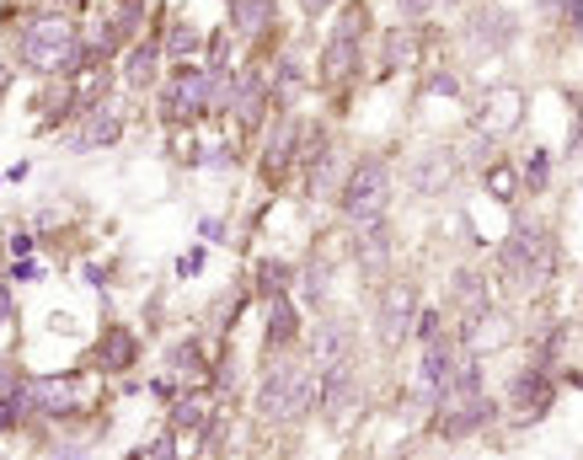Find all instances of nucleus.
I'll list each match as a JSON object with an SVG mask.
<instances>
[{"mask_svg":"<svg viewBox=\"0 0 583 460\" xmlns=\"http://www.w3.org/2000/svg\"><path fill=\"white\" fill-rule=\"evenodd\" d=\"M439 332H444V311L439 305H418V316H412V337L428 343V337H439Z\"/></svg>","mask_w":583,"mask_h":460,"instance_id":"obj_33","label":"nucleus"},{"mask_svg":"<svg viewBox=\"0 0 583 460\" xmlns=\"http://www.w3.org/2000/svg\"><path fill=\"white\" fill-rule=\"evenodd\" d=\"M273 22V0H230V27L236 38H263Z\"/></svg>","mask_w":583,"mask_h":460,"instance_id":"obj_26","label":"nucleus"},{"mask_svg":"<svg viewBox=\"0 0 583 460\" xmlns=\"http://www.w3.org/2000/svg\"><path fill=\"white\" fill-rule=\"evenodd\" d=\"M482 305H493V289H487V279L477 268H455L450 273V311H460V321L477 316Z\"/></svg>","mask_w":583,"mask_h":460,"instance_id":"obj_22","label":"nucleus"},{"mask_svg":"<svg viewBox=\"0 0 583 460\" xmlns=\"http://www.w3.org/2000/svg\"><path fill=\"white\" fill-rule=\"evenodd\" d=\"M161 75V43H134L129 59H124V81L129 91H150Z\"/></svg>","mask_w":583,"mask_h":460,"instance_id":"obj_24","label":"nucleus"},{"mask_svg":"<svg viewBox=\"0 0 583 460\" xmlns=\"http://www.w3.org/2000/svg\"><path fill=\"white\" fill-rule=\"evenodd\" d=\"M0 321H11V289L0 284Z\"/></svg>","mask_w":583,"mask_h":460,"instance_id":"obj_42","label":"nucleus"},{"mask_svg":"<svg viewBox=\"0 0 583 460\" xmlns=\"http://www.w3.org/2000/svg\"><path fill=\"white\" fill-rule=\"evenodd\" d=\"M519 38V11L514 6H477L466 22L471 54H509Z\"/></svg>","mask_w":583,"mask_h":460,"instance_id":"obj_10","label":"nucleus"},{"mask_svg":"<svg viewBox=\"0 0 583 460\" xmlns=\"http://www.w3.org/2000/svg\"><path fill=\"white\" fill-rule=\"evenodd\" d=\"M354 407H359V364H354V354L337 359V364H321L316 370V412L327 423H343Z\"/></svg>","mask_w":583,"mask_h":460,"instance_id":"obj_7","label":"nucleus"},{"mask_svg":"<svg viewBox=\"0 0 583 460\" xmlns=\"http://www.w3.org/2000/svg\"><path fill=\"white\" fill-rule=\"evenodd\" d=\"M198 273H204V247H193V252L177 257V279H198Z\"/></svg>","mask_w":583,"mask_h":460,"instance_id":"obj_35","label":"nucleus"},{"mask_svg":"<svg viewBox=\"0 0 583 460\" xmlns=\"http://www.w3.org/2000/svg\"><path fill=\"white\" fill-rule=\"evenodd\" d=\"M364 38H370V6L364 0H348L332 22V38L321 49V81L327 86H348L364 65Z\"/></svg>","mask_w":583,"mask_h":460,"instance_id":"obj_5","label":"nucleus"},{"mask_svg":"<svg viewBox=\"0 0 583 460\" xmlns=\"http://www.w3.org/2000/svg\"><path fill=\"white\" fill-rule=\"evenodd\" d=\"M551 402H557V386H551V370H541V364H530V370H519L509 380V412H514L519 428L546 418Z\"/></svg>","mask_w":583,"mask_h":460,"instance_id":"obj_12","label":"nucleus"},{"mask_svg":"<svg viewBox=\"0 0 583 460\" xmlns=\"http://www.w3.org/2000/svg\"><path fill=\"white\" fill-rule=\"evenodd\" d=\"M412 316H418V289L407 279H391L380 289V305H375V337L380 348H402L412 337Z\"/></svg>","mask_w":583,"mask_h":460,"instance_id":"obj_8","label":"nucleus"},{"mask_svg":"<svg viewBox=\"0 0 583 460\" xmlns=\"http://www.w3.org/2000/svg\"><path fill=\"white\" fill-rule=\"evenodd\" d=\"M166 375H172L177 386H204V380H209V359H204V348H198L193 337H188V343H177L172 354H166Z\"/></svg>","mask_w":583,"mask_h":460,"instance_id":"obj_23","label":"nucleus"},{"mask_svg":"<svg viewBox=\"0 0 583 460\" xmlns=\"http://www.w3.org/2000/svg\"><path fill=\"white\" fill-rule=\"evenodd\" d=\"M300 134H305L300 118H284V124L268 134V150H263V182H268V188H279V177L289 172V166H295V156H300Z\"/></svg>","mask_w":583,"mask_h":460,"instance_id":"obj_18","label":"nucleus"},{"mask_svg":"<svg viewBox=\"0 0 583 460\" xmlns=\"http://www.w3.org/2000/svg\"><path fill=\"white\" fill-rule=\"evenodd\" d=\"M316 412V370L305 364H268L263 386H257V418L263 423H279V428H295Z\"/></svg>","mask_w":583,"mask_h":460,"instance_id":"obj_2","label":"nucleus"},{"mask_svg":"<svg viewBox=\"0 0 583 460\" xmlns=\"http://www.w3.org/2000/svg\"><path fill=\"white\" fill-rule=\"evenodd\" d=\"M439 6H460V0H439Z\"/></svg>","mask_w":583,"mask_h":460,"instance_id":"obj_43","label":"nucleus"},{"mask_svg":"<svg viewBox=\"0 0 583 460\" xmlns=\"http://www.w3.org/2000/svg\"><path fill=\"white\" fill-rule=\"evenodd\" d=\"M295 289V268L279 263V257H268V263H257V295H289Z\"/></svg>","mask_w":583,"mask_h":460,"instance_id":"obj_30","label":"nucleus"},{"mask_svg":"<svg viewBox=\"0 0 583 460\" xmlns=\"http://www.w3.org/2000/svg\"><path fill=\"white\" fill-rule=\"evenodd\" d=\"M268 107H273V86H268V75L257 70V65H247L236 75V86H230V107L225 113L236 118V129L241 134H257L268 124Z\"/></svg>","mask_w":583,"mask_h":460,"instance_id":"obj_9","label":"nucleus"},{"mask_svg":"<svg viewBox=\"0 0 583 460\" xmlns=\"http://www.w3.org/2000/svg\"><path fill=\"white\" fill-rule=\"evenodd\" d=\"M498 268L509 273L514 284L541 289L551 279V268H557V241H551V230L541 220H514V230L498 247Z\"/></svg>","mask_w":583,"mask_h":460,"instance_id":"obj_3","label":"nucleus"},{"mask_svg":"<svg viewBox=\"0 0 583 460\" xmlns=\"http://www.w3.org/2000/svg\"><path fill=\"white\" fill-rule=\"evenodd\" d=\"M198 236H204V241H225V225L220 220H198Z\"/></svg>","mask_w":583,"mask_h":460,"instance_id":"obj_39","label":"nucleus"},{"mask_svg":"<svg viewBox=\"0 0 583 460\" xmlns=\"http://www.w3.org/2000/svg\"><path fill=\"white\" fill-rule=\"evenodd\" d=\"M17 65L33 75H75L86 70L91 59L81 49V27L59 11H38L17 27Z\"/></svg>","mask_w":583,"mask_h":460,"instance_id":"obj_1","label":"nucleus"},{"mask_svg":"<svg viewBox=\"0 0 583 460\" xmlns=\"http://www.w3.org/2000/svg\"><path fill=\"white\" fill-rule=\"evenodd\" d=\"M354 257H359V268L370 273H386L391 268V257H396V230L386 214H375V220H359L354 225Z\"/></svg>","mask_w":583,"mask_h":460,"instance_id":"obj_16","label":"nucleus"},{"mask_svg":"<svg viewBox=\"0 0 583 460\" xmlns=\"http://www.w3.org/2000/svg\"><path fill=\"white\" fill-rule=\"evenodd\" d=\"M263 305H268V311H263V321H268V327H263V348L279 359L284 348L300 337V311H295V300H289V295H268Z\"/></svg>","mask_w":583,"mask_h":460,"instance_id":"obj_20","label":"nucleus"},{"mask_svg":"<svg viewBox=\"0 0 583 460\" xmlns=\"http://www.w3.org/2000/svg\"><path fill=\"white\" fill-rule=\"evenodd\" d=\"M209 423V396L204 391H177L172 396V434H198Z\"/></svg>","mask_w":583,"mask_h":460,"instance_id":"obj_27","label":"nucleus"},{"mask_svg":"<svg viewBox=\"0 0 583 460\" xmlns=\"http://www.w3.org/2000/svg\"><path fill=\"white\" fill-rule=\"evenodd\" d=\"M305 17H321V11H332V0H300Z\"/></svg>","mask_w":583,"mask_h":460,"instance_id":"obj_41","label":"nucleus"},{"mask_svg":"<svg viewBox=\"0 0 583 460\" xmlns=\"http://www.w3.org/2000/svg\"><path fill=\"white\" fill-rule=\"evenodd\" d=\"M118 140H124V113H118L113 102H97L81 113V129L65 140V150H75V156H86V150H113Z\"/></svg>","mask_w":583,"mask_h":460,"instance_id":"obj_14","label":"nucleus"},{"mask_svg":"<svg viewBox=\"0 0 583 460\" xmlns=\"http://www.w3.org/2000/svg\"><path fill=\"white\" fill-rule=\"evenodd\" d=\"M33 252V236H27V230H17V236H11V257H27Z\"/></svg>","mask_w":583,"mask_h":460,"instance_id":"obj_40","label":"nucleus"},{"mask_svg":"<svg viewBox=\"0 0 583 460\" xmlns=\"http://www.w3.org/2000/svg\"><path fill=\"white\" fill-rule=\"evenodd\" d=\"M354 354V321L348 316H321L316 332H311V364L321 370V364H337Z\"/></svg>","mask_w":583,"mask_h":460,"instance_id":"obj_19","label":"nucleus"},{"mask_svg":"<svg viewBox=\"0 0 583 460\" xmlns=\"http://www.w3.org/2000/svg\"><path fill=\"white\" fill-rule=\"evenodd\" d=\"M380 75H396V70H407L412 59H418V38H412V22H402V27H391L386 38H380Z\"/></svg>","mask_w":583,"mask_h":460,"instance_id":"obj_25","label":"nucleus"},{"mask_svg":"<svg viewBox=\"0 0 583 460\" xmlns=\"http://www.w3.org/2000/svg\"><path fill=\"white\" fill-rule=\"evenodd\" d=\"M525 188L530 193H546L551 188V150H535V156L525 161Z\"/></svg>","mask_w":583,"mask_h":460,"instance_id":"obj_32","label":"nucleus"},{"mask_svg":"<svg viewBox=\"0 0 583 460\" xmlns=\"http://www.w3.org/2000/svg\"><path fill=\"white\" fill-rule=\"evenodd\" d=\"M482 188L493 193V198H514V172H509V166H493V172H487V182H482Z\"/></svg>","mask_w":583,"mask_h":460,"instance_id":"obj_34","label":"nucleus"},{"mask_svg":"<svg viewBox=\"0 0 583 460\" xmlns=\"http://www.w3.org/2000/svg\"><path fill=\"white\" fill-rule=\"evenodd\" d=\"M434 6H439V0H396V11H402V22H423Z\"/></svg>","mask_w":583,"mask_h":460,"instance_id":"obj_36","label":"nucleus"},{"mask_svg":"<svg viewBox=\"0 0 583 460\" xmlns=\"http://www.w3.org/2000/svg\"><path fill=\"white\" fill-rule=\"evenodd\" d=\"M343 177H348V156L337 150L332 140L316 150L311 161H305V182H311V198H332L337 188H343Z\"/></svg>","mask_w":583,"mask_h":460,"instance_id":"obj_21","label":"nucleus"},{"mask_svg":"<svg viewBox=\"0 0 583 460\" xmlns=\"http://www.w3.org/2000/svg\"><path fill=\"white\" fill-rule=\"evenodd\" d=\"M209 81H214V75L198 70L193 59H188V65H177L172 81H166V91H161V118H166V124H177V129L198 124V118L209 113Z\"/></svg>","mask_w":583,"mask_h":460,"instance_id":"obj_6","label":"nucleus"},{"mask_svg":"<svg viewBox=\"0 0 583 460\" xmlns=\"http://www.w3.org/2000/svg\"><path fill=\"white\" fill-rule=\"evenodd\" d=\"M6 273H11V279H17V284H33V279H38V273H43V268L33 263V257H17V263H11Z\"/></svg>","mask_w":583,"mask_h":460,"instance_id":"obj_37","label":"nucleus"},{"mask_svg":"<svg viewBox=\"0 0 583 460\" xmlns=\"http://www.w3.org/2000/svg\"><path fill=\"white\" fill-rule=\"evenodd\" d=\"M509 343H514V321H509V311H493V305H482L477 316L460 321V354L487 359V354H498V348H509Z\"/></svg>","mask_w":583,"mask_h":460,"instance_id":"obj_13","label":"nucleus"},{"mask_svg":"<svg viewBox=\"0 0 583 460\" xmlns=\"http://www.w3.org/2000/svg\"><path fill=\"white\" fill-rule=\"evenodd\" d=\"M519 113H525V97L519 91H498L493 102H487V113H482V129H487V140H498V134H509L519 124Z\"/></svg>","mask_w":583,"mask_h":460,"instance_id":"obj_28","label":"nucleus"},{"mask_svg":"<svg viewBox=\"0 0 583 460\" xmlns=\"http://www.w3.org/2000/svg\"><path fill=\"white\" fill-rule=\"evenodd\" d=\"M91 364H97L102 375H124V370H134L140 364V337H134V327H107L102 337H97V348H91Z\"/></svg>","mask_w":583,"mask_h":460,"instance_id":"obj_17","label":"nucleus"},{"mask_svg":"<svg viewBox=\"0 0 583 460\" xmlns=\"http://www.w3.org/2000/svg\"><path fill=\"white\" fill-rule=\"evenodd\" d=\"M391 193H396L391 161L386 156H359V161H348V177H343V188H337V209H343L348 225H359V220L386 214Z\"/></svg>","mask_w":583,"mask_h":460,"instance_id":"obj_4","label":"nucleus"},{"mask_svg":"<svg viewBox=\"0 0 583 460\" xmlns=\"http://www.w3.org/2000/svg\"><path fill=\"white\" fill-rule=\"evenodd\" d=\"M0 182H6V177H0Z\"/></svg>","mask_w":583,"mask_h":460,"instance_id":"obj_44","label":"nucleus"},{"mask_svg":"<svg viewBox=\"0 0 583 460\" xmlns=\"http://www.w3.org/2000/svg\"><path fill=\"white\" fill-rule=\"evenodd\" d=\"M295 279L305 284V305H311V311H321V305H327V295H332V263H311L305 273H295Z\"/></svg>","mask_w":583,"mask_h":460,"instance_id":"obj_31","label":"nucleus"},{"mask_svg":"<svg viewBox=\"0 0 583 460\" xmlns=\"http://www.w3.org/2000/svg\"><path fill=\"white\" fill-rule=\"evenodd\" d=\"M204 49V33H198L193 22H172L166 27V43H161V54L166 59H177V65H188V59Z\"/></svg>","mask_w":583,"mask_h":460,"instance_id":"obj_29","label":"nucleus"},{"mask_svg":"<svg viewBox=\"0 0 583 460\" xmlns=\"http://www.w3.org/2000/svg\"><path fill=\"white\" fill-rule=\"evenodd\" d=\"M455 172H460L455 150L450 145H428V150H418V156L407 161V188L418 198H439V193H450Z\"/></svg>","mask_w":583,"mask_h":460,"instance_id":"obj_11","label":"nucleus"},{"mask_svg":"<svg viewBox=\"0 0 583 460\" xmlns=\"http://www.w3.org/2000/svg\"><path fill=\"white\" fill-rule=\"evenodd\" d=\"M134 455H145V460H150V455H156V460H161V455H177V434H161L156 444H145V450H134Z\"/></svg>","mask_w":583,"mask_h":460,"instance_id":"obj_38","label":"nucleus"},{"mask_svg":"<svg viewBox=\"0 0 583 460\" xmlns=\"http://www.w3.org/2000/svg\"><path fill=\"white\" fill-rule=\"evenodd\" d=\"M27 402H33L38 418H70V412L86 407V396L75 375H49V380H27Z\"/></svg>","mask_w":583,"mask_h":460,"instance_id":"obj_15","label":"nucleus"}]
</instances>
